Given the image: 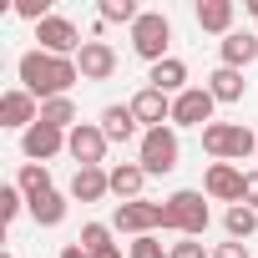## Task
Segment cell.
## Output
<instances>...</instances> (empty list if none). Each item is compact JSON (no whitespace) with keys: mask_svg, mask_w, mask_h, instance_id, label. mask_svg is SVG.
<instances>
[{"mask_svg":"<svg viewBox=\"0 0 258 258\" xmlns=\"http://www.w3.org/2000/svg\"><path fill=\"white\" fill-rule=\"evenodd\" d=\"M132 116H137V121H147V132H152V126L172 121V101H167L157 86H142V91L132 96Z\"/></svg>","mask_w":258,"mask_h":258,"instance_id":"cell-13","label":"cell"},{"mask_svg":"<svg viewBox=\"0 0 258 258\" xmlns=\"http://www.w3.org/2000/svg\"><path fill=\"white\" fill-rule=\"evenodd\" d=\"M203 147L213 152V157H248V152H258V137L248 132L243 121H208L203 126Z\"/></svg>","mask_w":258,"mask_h":258,"instance_id":"cell-3","label":"cell"},{"mask_svg":"<svg viewBox=\"0 0 258 258\" xmlns=\"http://www.w3.org/2000/svg\"><path fill=\"white\" fill-rule=\"evenodd\" d=\"M213 258H248V253H243V243H223Z\"/></svg>","mask_w":258,"mask_h":258,"instance_id":"cell-33","label":"cell"},{"mask_svg":"<svg viewBox=\"0 0 258 258\" xmlns=\"http://www.w3.org/2000/svg\"><path fill=\"white\" fill-rule=\"evenodd\" d=\"M243 203L258 213V172H248V177H243Z\"/></svg>","mask_w":258,"mask_h":258,"instance_id":"cell-31","label":"cell"},{"mask_svg":"<svg viewBox=\"0 0 258 258\" xmlns=\"http://www.w3.org/2000/svg\"><path fill=\"white\" fill-rule=\"evenodd\" d=\"M76 81H81V71H76L71 56H46V51H26L21 56V91H31L41 101L66 96Z\"/></svg>","mask_w":258,"mask_h":258,"instance_id":"cell-1","label":"cell"},{"mask_svg":"<svg viewBox=\"0 0 258 258\" xmlns=\"http://www.w3.org/2000/svg\"><path fill=\"white\" fill-rule=\"evenodd\" d=\"M162 228H177V233H187V238H203V228H208V203H203V192H192V187L172 192V198L162 203Z\"/></svg>","mask_w":258,"mask_h":258,"instance_id":"cell-2","label":"cell"},{"mask_svg":"<svg viewBox=\"0 0 258 258\" xmlns=\"http://www.w3.org/2000/svg\"><path fill=\"white\" fill-rule=\"evenodd\" d=\"M106 21H132V26H137L142 11L132 6V0H101V26H106Z\"/></svg>","mask_w":258,"mask_h":258,"instance_id":"cell-26","label":"cell"},{"mask_svg":"<svg viewBox=\"0 0 258 258\" xmlns=\"http://www.w3.org/2000/svg\"><path fill=\"white\" fill-rule=\"evenodd\" d=\"M253 56H258V36H253V31H228V36H223V66L238 71V66H248Z\"/></svg>","mask_w":258,"mask_h":258,"instance_id":"cell-16","label":"cell"},{"mask_svg":"<svg viewBox=\"0 0 258 258\" xmlns=\"http://www.w3.org/2000/svg\"><path fill=\"white\" fill-rule=\"evenodd\" d=\"M91 258H121V253H116V248H101V253H91Z\"/></svg>","mask_w":258,"mask_h":258,"instance_id":"cell-35","label":"cell"},{"mask_svg":"<svg viewBox=\"0 0 258 258\" xmlns=\"http://www.w3.org/2000/svg\"><path fill=\"white\" fill-rule=\"evenodd\" d=\"M147 81H152L162 96H167V91H177V96H182V91H187V66H182L177 56H167V61H157V66H152V76H147Z\"/></svg>","mask_w":258,"mask_h":258,"instance_id":"cell-18","label":"cell"},{"mask_svg":"<svg viewBox=\"0 0 258 258\" xmlns=\"http://www.w3.org/2000/svg\"><path fill=\"white\" fill-rule=\"evenodd\" d=\"M106 192H111V172H101V167H76V177H71V198L96 203V198H106Z\"/></svg>","mask_w":258,"mask_h":258,"instance_id":"cell-15","label":"cell"},{"mask_svg":"<svg viewBox=\"0 0 258 258\" xmlns=\"http://www.w3.org/2000/svg\"><path fill=\"white\" fill-rule=\"evenodd\" d=\"M243 177H248V172H238L233 162H213L203 187H208V198H218V203H233V208H238V203H243Z\"/></svg>","mask_w":258,"mask_h":258,"instance_id":"cell-11","label":"cell"},{"mask_svg":"<svg viewBox=\"0 0 258 258\" xmlns=\"http://www.w3.org/2000/svg\"><path fill=\"white\" fill-rule=\"evenodd\" d=\"M198 26L228 36V26H233V0H203V6H198Z\"/></svg>","mask_w":258,"mask_h":258,"instance_id":"cell-20","label":"cell"},{"mask_svg":"<svg viewBox=\"0 0 258 258\" xmlns=\"http://www.w3.org/2000/svg\"><path fill=\"white\" fill-rule=\"evenodd\" d=\"M167 41H172V26H167V16H157V11H142V21L132 26V51L142 56V61H167Z\"/></svg>","mask_w":258,"mask_h":258,"instance_id":"cell-4","label":"cell"},{"mask_svg":"<svg viewBox=\"0 0 258 258\" xmlns=\"http://www.w3.org/2000/svg\"><path fill=\"white\" fill-rule=\"evenodd\" d=\"M76 71H81V81H106V76L116 71V51H111L106 41H86V46L76 51Z\"/></svg>","mask_w":258,"mask_h":258,"instance_id":"cell-10","label":"cell"},{"mask_svg":"<svg viewBox=\"0 0 258 258\" xmlns=\"http://www.w3.org/2000/svg\"><path fill=\"white\" fill-rule=\"evenodd\" d=\"M21 147H26V157H31V162H46V157H56V152L66 147V132H56V126H46V121H36L31 132L21 137Z\"/></svg>","mask_w":258,"mask_h":258,"instance_id":"cell-14","label":"cell"},{"mask_svg":"<svg viewBox=\"0 0 258 258\" xmlns=\"http://www.w3.org/2000/svg\"><path fill=\"white\" fill-rule=\"evenodd\" d=\"M41 121H46V126H56V132H66V126H81V121H76V106H71V96L41 101Z\"/></svg>","mask_w":258,"mask_h":258,"instance_id":"cell-23","label":"cell"},{"mask_svg":"<svg viewBox=\"0 0 258 258\" xmlns=\"http://www.w3.org/2000/svg\"><path fill=\"white\" fill-rule=\"evenodd\" d=\"M0 258H16V253H0Z\"/></svg>","mask_w":258,"mask_h":258,"instance_id":"cell-37","label":"cell"},{"mask_svg":"<svg viewBox=\"0 0 258 258\" xmlns=\"http://www.w3.org/2000/svg\"><path fill=\"white\" fill-rule=\"evenodd\" d=\"M111 228H121V233H152V228H162V203H116V213H111Z\"/></svg>","mask_w":258,"mask_h":258,"instance_id":"cell-6","label":"cell"},{"mask_svg":"<svg viewBox=\"0 0 258 258\" xmlns=\"http://www.w3.org/2000/svg\"><path fill=\"white\" fill-rule=\"evenodd\" d=\"M172 121H177V126H203V121H213V91H208V86H187L182 96H172Z\"/></svg>","mask_w":258,"mask_h":258,"instance_id":"cell-8","label":"cell"},{"mask_svg":"<svg viewBox=\"0 0 258 258\" xmlns=\"http://www.w3.org/2000/svg\"><path fill=\"white\" fill-rule=\"evenodd\" d=\"M172 258H208V253H203V243H177Z\"/></svg>","mask_w":258,"mask_h":258,"instance_id":"cell-32","label":"cell"},{"mask_svg":"<svg viewBox=\"0 0 258 258\" xmlns=\"http://www.w3.org/2000/svg\"><path fill=\"white\" fill-rule=\"evenodd\" d=\"M223 228H228L233 238H248V233L258 228V213H253L248 203H238V208H228V218H223Z\"/></svg>","mask_w":258,"mask_h":258,"instance_id":"cell-25","label":"cell"},{"mask_svg":"<svg viewBox=\"0 0 258 258\" xmlns=\"http://www.w3.org/2000/svg\"><path fill=\"white\" fill-rule=\"evenodd\" d=\"M0 218H6V223L21 218V187H0Z\"/></svg>","mask_w":258,"mask_h":258,"instance_id":"cell-29","label":"cell"},{"mask_svg":"<svg viewBox=\"0 0 258 258\" xmlns=\"http://www.w3.org/2000/svg\"><path fill=\"white\" fill-rule=\"evenodd\" d=\"M16 187L26 192V203H31V198H41V192H51V172H46V162H26V167H21V177H16Z\"/></svg>","mask_w":258,"mask_h":258,"instance_id":"cell-24","label":"cell"},{"mask_svg":"<svg viewBox=\"0 0 258 258\" xmlns=\"http://www.w3.org/2000/svg\"><path fill=\"white\" fill-rule=\"evenodd\" d=\"M248 11H253V16H258V0H248Z\"/></svg>","mask_w":258,"mask_h":258,"instance_id":"cell-36","label":"cell"},{"mask_svg":"<svg viewBox=\"0 0 258 258\" xmlns=\"http://www.w3.org/2000/svg\"><path fill=\"white\" fill-rule=\"evenodd\" d=\"M142 182H147V172H142V162H121V167H111V192H116L121 203H137V192H142Z\"/></svg>","mask_w":258,"mask_h":258,"instance_id":"cell-19","label":"cell"},{"mask_svg":"<svg viewBox=\"0 0 258 258\" xmlns=\"http://www.w3.org/2000/svg\"><path fill=\"white\" fill-rule=\"evenodd\" d=\"M101 132H106V142H132V137H137L132 106H106V111H101Z\"/></svg>","mask_w":258,"mask_h":258,"instance_id":"cell-17","label":"cell"},{"mask_svg":"<svg viewBox=\"0 0 258 258\" xmlns=\"http://www.w3.org/2000/svg\"><path fill=\"white\" fill-rule=\"evenodd\" d=\"M31 218H36L41 228H56V223L66 218V203H61V192L51 187V192H41V198H31Z\"/></svg>","mask_w":258,"mask_h":258,"instance_id":"cell-22","label":"cell"},{"mask_svg":"<svg viewBox=\"0 0 258 258\" xmlns=\"http://www.w3.org/2000/svg\"><path fill=\"white\" fill-rule=\"evenodd\" d=\"M36 41H41V51H46V56H71V51H81V46H86L66 16H51V21H41V26H36Z\"/></svg>","mask_w":258,"mask_h":258,"instance_id":"cell-7","label":"cell"},{"mask_svg":"<svg viewBox=\"0 0 258 258\" xmlns=\"http://www.w3.org/2000/svg\"><path fill=\"white\" fill-rule=\"evenodd\" d=\"M66 152L81 162V167H101V152H106V132H101V126H71V132H66Z\"/></svg>","mask_w":258,"mask_h":258,"instance_id":"cell-9","label":"cell"},{"mask_svg":"<svg viewBox=\"0 0 258 258\" xmlns=\"http://www.w3.org/2000/svg\"><path fill=\"white\" fill-rule=\"evenodd\" d=\"M61 258H91V253H86L81 243H71V248H61Z\"/></svg>","mask_w":258,"mask_h":258,"instance_id":"cell-34","label":"cell"},{"mask_svg":"<svg viewBox=\"0 0 258 258\" xmlns=\"http://www.w3.org/2000/svg\"><path fill=\"white\" fill-rule=\"evenodd\" d=\"M41 121V106H36V96L31 91H6L0 96V126H31Z\"/></svg>","mask_w":258,"mask_h":258,"instance_id":"cell-12","label":"cell"},{"mask_svg":"<svg viewBox=\"0 0 258 258\" xmlns=\"http://www.w3.org/2000/svg\"><path fill=\"white\" fill-rule=\"evenodd\" d=\"M208 91H213V101H238V96H243V76H238L233 66H218V71L208 76Z\"/></svg>","mask_w":258,"mask_h":258,"instance_id":"cell-21","label":"cell"},{"mask_svg":"<svg viewBox=\"0 0 258 258\" xmlns=\"http://www.w3.org/2000/svg\"><path fill=\"white\" fill-rule=\"evenodd\" d=\"M106 238H111V228H106V223H86V228H81V248H86V253H101V248H111Z\"/></svg>","mask_w":258,"mask_h":258,"instance_id":"cell-27","label":"cell"},{"mask_svg":"<svg viewBox=\"0 0 258 258\" xmlns=\"http://www.w3.org/2000/svg\"><path fill=\"white\" fill-rule=\"evenodd\" d=\"M132 258H172V253H162V243L147 233V238H137V243H132Z\"/></svg>","mask_w":258,"mask_h":258,"instance_id":"cell-30","label":"cell"},{"mask_svg":"<svg viewBox=\"0 0 258 258\" xmlns=\"http://www.w3.org/2000/svg\"><path fill=\"white\" fill-rule=\"evenodd\" d=\"M16 16H26V21H51V0H16Z\"/></svg>","mask_w":258,"mask_h":258,"instance_id":"cell-28","label":"cell"},{"mask_svg":"<svg viewBox=\"0 0 258 258\" xmlns=\"http://www.w3.org/2000/svg\"><path fill=\"white\" fill-rule=\"evenodd\" d=\"M177 167V132L172 126H152L142 137V172L157 177V172H172Z\"/></svg>","mask_w":258,"mask_h":258,"instance_id":"cell-5","label":"cell"}]
</instances>
